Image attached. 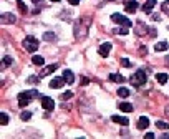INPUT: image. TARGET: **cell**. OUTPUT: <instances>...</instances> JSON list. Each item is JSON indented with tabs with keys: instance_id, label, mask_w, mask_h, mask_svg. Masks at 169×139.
I'll return each mask as SVG.
<instances>
[{
	"instance_id": "cell-1",
	"label": "cell",
	"mask_w": 169,
	"mask_h": 139,
	"mask_svg": "<svg viewBox=\"0 0 169 139\" xmlns=\"http://www.w3.org/2000/svg\"><path fill=\"white\" fill-rule=\"evenodd\" d=\"M90 25H91V18L90 17L81 18V20L76 23V27H75V37H76V40L86 37V32H88V27Z\"/></svg>"
},
{
	"instance_id": "cell-2",
	"label": "cell",
	"mask_w": 169,
	"mask_h": 139,
	"mask_svg": "<svg viewBox=\"0 0 169 139\" xmlns=\"http://www.w3.org/2000/svg\"><path fill=\"white\" fill-rule=\"evenodd\" d=\"M38 96V91L37 89H30V91H22L20 94H18V106L20 108H25L27 104L32 103V99Z\"/></svg>"
},
{
	"instance_id": "cell-3",
	"label": "cell",
	"mask_w": 169,
	"mask_h": 139,
	"mask_svg": "<svg viewBox=\"0 0 169 139\" xmlns=\"http://www.w3.org/2000/svg\"><path fill=\"white\" fill-rule=\"evenodd\" d=\"M129 80H131V83H133L134 86H141V85H146V81H148V75H146V71L139 70V71H134Z\"/></svg>"
},
{
	"instance_id": "cell-4",
	"label": "cell",
	"mask_w": 169,
	"mask_h": 139,
	"mask_svg": "<svg viewBox=\"0 0 169 139\" xmlns=\"http://www.w3.org/2000/svg\"><path fill=\"white\" fill-rule=\"evenodd\" d=\"M22 45H23V50H27L28 53H33V51H37L38 50V40L35 37H27L25 40L22 41Z\"/></svg>"
},
{
	"instance_id": "cell-5",
	"label": "cell",
	"mask_w": 169,
	"mask_h": 139,
	"mask_svg": "<svg viewBox=\"0 0 169 139\" xmlns=\"http://www.w3.org/2000/svg\"><path fill=\"white\" fill-rule=\"evenodd\" d=\"M111 20H113L114 23H121L123 27H128V28L133 25L131 20H128V18L124 15H121V13H113V15H111Z\"/></svg>"
},
{
	"instance_id": "cell-6",
	"label": "cell",
	"mask_w": 169,
	"mask_h": 139,
	"mask_svg": "<svg viewBox=\"0 0 169 139\" xmlns=\"http://www.w3.org/2000/svg\"><path fill=\"white\" fill-rule=\"evenodd\" d=\"M40 101H42V106L47 109V111H51L55 109V101L50 98V96H40Z\"/></svg>"
},
{
	"instance_id": "cell-7",
	"label": "cell",
	"mask_w": 169,
	"mask_h": 139,
	"mask_svg": "<svg viewBox=\"0 0 169 139\" xmlns=\"http://www.w3.org/2000/svg\"><path fill=\"white\" fill-rule=\"evenodd\" d=\"M0 20H2L3 25H10V23L17 22V18H15L13 13H2V15H0Z\"/></svg>"
},
{
	"instance_id": "cell-8",
	"label": "cell",
	"mask_w": 169,
	"mask_h": 139,
	"mask_svg": "<svg viewBox=\"0 0 169 139\" xmlns=\"http://www.w3.org/2000/svg\"><path fill=\"white\" fill-rule=\"evenodd\" d=\"M124 10L128 13H134L138 10V2L136 0H126V2H124Z\"/></svg>"
},
{
	"instance_id": "cell-9",
	"label": "cell",
	"mask_w": 169,
	"mask_h": 139,
	"mask_svg": "<svg viewBox=\"0 0 169 139\" xmlns=\"http://www.w3.org/2000/svg\"><path fill=\"white\" fill-rule=\"evenodd\" d=\"M56 68H58V65L56 63H53V65H48V66H45V68H43L40 73H38V76H40V78H45V76H48L51 73V71H55Z\"/></svg>"
},
{
	"instance_id": "cell-10",
	"label": "cell",
	"mask_w": 169,
	"mask_h": 139,
	"mask_svg": "<svg viewBox=\"0 0 169 139\" xmlns=\"http://www.w3.org/2000/svg\"><path fill=\"white\" fill-rule=\"evenodd\" d=\"M65 83H66V81H65L63 76H61V78H53V80L50 81V88H51V89H60Z\"/></svg>"
},
{
	"instance_id": "cell-11",
	"label": "cell",
	"mask_w": 169,
	"mask_h": 139,
	"mask_svg": "<svg viewBox=\"0 0 169 139\" xmlns=\"http://www.w3.org/2000/svg\"><path fill=\"white\" fill-rule=\"evenodd\" d=\"M100 55L103 56V58H106V56L109 55V51H111V43L109 41H106V43H101V46H100Z\"/></svg>"
},
{
	"instance_id": "cell-12",
	"label": "cell",
	"mask_w": 169,
	"mask_h": 139,
	"mask_svg": "<svg viewBox=\"0 0 169 139\" xmlns=\"http://www.w3.org/2000/svg\"><path fill=\"white\" fill-rule=\"evenodd\" d=\"M111 121L113 123H118V124H121V126H128V118H124V116H118V114H114V116H111Z\"/></svg>"
},
{
	"instance_id": "cell-13",
	"label": "cell",
	"mask_w": 169,
	"mask_h": 139,
	"mask_svg": "<svg viewBox=\"0 0 169 139\" xmlns=\"http://www.w3.org/2000/svg\"><path fill=\"white\" fill-rule=\"evenodd\" d=\"M154 5H156V0H146V2H144V5H143V12L151 13L153 8H154Z\"/></svg>"
},
{
	"instance_id": "cell-14",
	"label": "cell",
	"mask_w": 169,
	"mask_h": 139,
	"mask_svg": "<svg viewBox=\"0 0 169 139\" xmlns=\"http://www.w3.org/2000/svg\"><path fill=\"white\" fill-rule=\"evenodd\" d=\"M63 78H65V81H66V85H71V83L75 81L73 71H71V70H65V71H63Z\"/></svg>"
},
{
	"instance_id": "cell-15",
	"label": "cell",
	"mask_w": 169,
	"mask_h": 139,
	"mask_svg": "<svg viewBox=\"0 0 169 139\" xmlns=\"http://www.w3.org/2000/svg\"><path fill=\"white\" fill-rule=\"evenodd\" d=\"M149 126V118L148 116H141L138 119V129H146Z\"/></svg>"
},
{
	"instance_id": "cell-16",
	"label": "cell",
	"mask_w": 169,
	"mask_h": 139,
	"mask_svg": "<svg viewBox=\"0 0 169 139\" xmlns=\"http://www.w3.org/2000/svg\"><path fill=\"white\" fill-rule=\"evenodd\" d=\"M169 48V43L167 41H159L158 45H154V50L156 51H166Z\"/></svg>"
},
{
	"instance_id": "cell-17",
	"label": "cell",
	"mask_w": 169,
	"mask_h": 139,
	"mask_svg": "<svg viewBox=\"0 0 169 139\" xmlns=\"http://www.w3.org/2000/svg\"><path fill=\"white\" fill-rule=\"evenodd\" d=\"M134 32H136L138 35L141 37V35H144V33L148 32V28H146V25H144V23H138V25H136V28H134Z\"/></svg>"
},
{
	"instance_id": "cell-18",
	"label": "cell",
	"mask_w": 169,
	"mask_h": 139,
	"mask_svg": "<svg viewBox=\"0 0 169 139\" xmlns=\"http://www.w3.org/2000/svg\"><path fill=\"white\" fill-rule=\"evenodd\" d=\"M118 108L121 109V111H124V113H131L133 111V104H129V103H119Z\"/></svg>"
},
{
	"instance_id": "cell-19",
	"label": "cell",
	"mask_w": 169,
	"mask_h": 139,
	"mask_svg": "<svg viewBox=\"0 0 169 139\" xmlns=\"http://www.w3.org/2000/svg\"><path fill=\"white\" fill-rule=\"evenodd\" d=\"M32 61H33V65H37V66H43V65H45V58L40 56V55H35L32 58Z\"/></svg>"
},
{
	"instance_id": "cell-20",
	"label": "cell",
	"mask_w": 169,
	"mask_h": 139,
	"mask_svg": "<svg viewBox=\"0 0 169 139\" xmlns=\"http://www.w3.org/2000/svg\"><path fill=\"white\" fill-rule=\"evenodd\" d=\"M109 80H111V81H116V83H123V81H124V76H123V75H118V73H111V75H109Z\"/></svg>"
},
{
	"instance_id": "cell-21",
	"label": "cell",
	"mask_w": 169,
	"mask_h": 139,
	"mask_svg": "<svg viewBox=\"0 0 169 139\" xmlns=\"http://www.w3.org/2000/svg\"><path fill=\"white\" fill-rule=\"evenodd\" d=\"M118 96H121V98H128L129 96V89L128 88H118Z\"/></svg>"
},
{
	"instance_id": "cell-22",
	"label": "cell",
	"mask_w": 169,
	"mask_h": 139,
	"mask_svg": "<svg viewBox=\"0 0 169 139\" xmlns=\"http://www.w3.org/2000/svg\"><path fill=\"white\" fill-rule=\"evenodd\" d=\"M156 80H158V83L164 85V83L167 81V75H166V73H158V75H156Z\"/></svg>"
},
{
	"instance_id": "cell-23",
	"label": "cell",
	"mask_w": 169,
	"mask_h": 139,
	"mask_svg": "<svg viewBox=\"0 0 169 139\" xmlns=\"http://www.w3.org/2000/svg\"><path fill=\"white\" fill-rule=\"evenodd\" d=\"M12 65V58L10 56H3V65H2V70L3 68H7V66H10Z\"/></svg>"
},
{
	"instance_id": "cell-24",
	"label": "cell",
	"mask_w": 169,
	"mask_h": 139,
	"mask_svg": "<svg viewBox=\"0 0 169 139\" xmlns=\"http://www.w3.org/2000/svg\"><path fill=\"white\" fill-rule=\"evenodd\" d=\"M0 124H2V126L8 124V116H7L5 113H2V114H0Z\"/></svg>"
},
{
	"instance_id": "cell-25",
	"label": "cell",
	"mask_w": 169,
	"mask_h": 139,
	"mask_svg": "<svg viewBox=\"0 0 169 139\" xmlns=\"http://www.w3.org/2000/svg\"><path fill=\"white\" fill-rule=\"evenodd\" d=\"M156 126H158L159 129H166V131L169 129V124H167V123H164V121H158V123H156Z\"/></svg>"
},
{
	"instance_id": "cell-26",
	"label": "cell",
	"mask_w": 169,
	"mask_h": 139,
	"mask_svg": "<svg viewBox=\"0 0 169 139\" xmlns=\"http://www.w3.org/2000/svg\"><path fill=\"white\" fill-rule=\"evenodd\" d=\"M20 118L23 119V121H28V119L32 118V113H30V111H23V113L20 114Z\"/></svg>"
},
{
	"instance_id": "cell-27",
	"label": "cell",
	"mask_w": 169,
	"mask_h": 139,
	"mask_svg": "<svg viewBox=\"0 0 169 139\" xmlns=\"http://www.w3.org/2000/svg\"><path fill=\"white\" fill-rule=\"evenodd\" d=\"M56 38V35L55 33H50V32H47L45 35H43V40H55Z\"/></svg>"
},
{
	"instance_id": "cell-28",
	"label": "cell",
	"mask_w": 169,
	"mask_h": 139,
	"mask_svg": "<svg viewBox=\"0 0 169 139\" xmlns=\"http://www.w3.org/2000/svg\"><path fill=\"white\" fill-rule=\"evenodd\" d=\"M61 99H63V101H66V99H70V98H73V93H71V91H66V93H63L60 96Z\"/></svg>"
},
{
	"instance_id": "cell-29",
	"label": "cell",
	"mask_w": 169,
	"mask_h": 139,
	"mask_svg": "<svg viewBox=\"0 0 169 139\" xmlns=\"http://www.w3.org/2000/svg\"><path fill=\"white\" fill-rule=\"evenodd\" d=\"M114 33H119V35H126L128 33V27H121V28H116Z\"/></svg>"
},
{
	"instance_id": "cell-30",
	"label": "cell",
	"mask_w": 169,
	"mask_h": 139,
	"mask_svg": "<svg viewBox=\"0 0 169 139\" xmlns=\"http://www.w3.org/2000/svg\"><path fill=\"white\" fill-rule=\"evenodd\" d=\"M161 8H162V12H166L167 15H169V0H166V2L161 5Z\"/></svg>"
},
{
	"instance_id": "cell-31",
	"label": "cell",
	"mask_w": 169,
	"mask_h": 139,
	"mask_svg": "<svg viewBox=\"0 0 169 139\" xmlns=\"http://www.w3.org/2000/svg\"><path fill=\"white\" fill-rule=\"evenodd\" d=\"M17 2H18V7H20V10H22L23 13H27V7H25V3H23L22 0H17Z\"/></svg>"
},
{
	"instance_id": "cell-32",
	"label": "cell",
	"mask_w": 169,
	"mask_h": 139,
	"mask_svg": "<svg viewBox=\"0 0 169 139\" xmlns=\"http://www.w3.org/2000/svg\"><path fill=\"white\" fill-rule=\"evenodd\" d=\"M121 65L126 66V68H129V66H131V61H129L128 58H121Z\"/></svg>"
},
{
	"instance_id": "cell-33",
	"label": "cell",
	"mask_w": 169,
	"mask_h": 139,
	"mask_svg": "<svg viewBox=\"0 0 169 139\" xmlns=\"http://www.w3.org/2000/svg\"><path fill=\"white\" fill-rule=\"evenodd\" d=\"M38 78H40V76H30V78H28L27 81H30V83H37Z\"/></svg>"
},
{
	"instance_id": "cell-34",
	"label": "cell",
	"mask_w": 169,
	"mask_h": 139,
	"mask_svg": "<svg viewBox=\"0 0 169 139\" xmlns=\"http://www.w3.org/2000/svg\"><path fill=\"white\" fill-rule=\"evenodd\" d=\"M68 3H70V5H78L80 0H68Z\"/></svg>"
},
{
	"instance_id": "cell-35",
	"label": "cell",
	"mask_w": 169,
	"mask_h": 139,
	"mask_svg": "<svg viewBox=\"0 0 169 139\" xmlns=\"http://www.w3.org/2000/svg\"><path fill=\"white\" fill-rule=\"evenodd\" d=\"M144 137H146V139H153V137H154V134H153V132H148Z\"/></svg>"
},
{
	"instance_id": "cell-36",
	"label": "cell",
	"mask_w": 169,
	"mask_h": 139,
	"mask_svg": "<svg viewBox=\"0 0 169 139\" xmlns=\"http://www.w3.org/2000/svg\"><path fill=\"white\" fill-rule=\"evenodd\" d=\"M153 18H154V20H156V22H158V20H161V17H159L158 13H156V15H153Z\"/></svg>"
},
{
	"instance_id": "cell-37",
	"label": "cell",
	"mask_w": 169,
	"mask_h": 139,
	"mask_svg": "<svg viewBox=\"0 0 169 139\" xmlns=\"http://www.w3.org/2000/svg\"><path fill=\"white\" fill-rule=\"evenodd\" d=\"M32 2H33V3H40L42 0H32Z\"/></svg>"
},
{
	"instance_id": "cell-38",
	"label": "cell",
	"mask_w": 169,
	"mask_h": 139,
	"mask_svg": "<svg viewBox=\"0 0 169 139\" xmlns=\"http://www.w3.org/2000/svg\"><path fill=\"white\" fill-rule=\"evenodd\" d=\"M51 2H60V0H51Z\"/></svg>"
},
{
	"instance_id": "cell-39",
	"label": "cell",
	"mask_w": 169,
	"mask_h": 139,
	"mask_svg": "<svg viewBox=\"0 0 169 139\" xmlns=\"http://www.w3.org/2000/svg\"><path fill=\"white\" fill-rule=\"evenodd\" d=\"M106 2H113V0H106Z\"/></svg>"
},
{
	"instance_id": "cell-40",
	"label": "cell",
	"mask_w": 169,
	"mask_h": 139,
	"mask_svg": "<svg viewBox=\"0 0 169 139\" xmlns=\"http://www.w3.org/2000/svg\"><path fill=\"white\" fill-rule=\"evenodd\" d=\"M167 116H169V111H167Z\"/></svg>"
}]
</instances>
